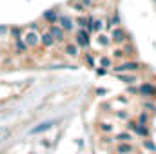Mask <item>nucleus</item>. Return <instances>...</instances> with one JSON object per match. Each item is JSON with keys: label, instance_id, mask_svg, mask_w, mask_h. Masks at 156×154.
Listing matches in <instances>:
<instances>
[{"label": "nucleus", "instance_id": "obj_15", "mask_svg": "<svg viewBox=\"0 0 156 154\" xmlns=\"http://www.w3.org/2000/svg\"><path fill=\"white\" fill-rule=\"evenodd\" d=\"M45 18H47V20H56V13H55V11H47V13H45Z\"/></svg>", "mask_w": 156, "mask_h": 154}, {"label": "nucleus", "instance_id": "obj_22", "mask_svg": "<svg viewBox=\"0 0 156 154\" xmlns=\"http://www.w3.org/2000/svg\"><path fill=\"white\" fill-rule=\"evenodd\" d=\"M102 129H104V131H111V125H109V123H104V127H102Z\"/></svg>", "mask_w": 156, "mask_h": 154}, {"label": "nucleus", "instance_id": "obj_18", "mask_svg": "<svg viewBox=\"0 0 156 154\" xmlns=\"http://www.w3.org/2000/svg\"><path fill=\"white\" fill-rule=\"evenodd\" d=\"M102 65H104V67H109V65H111V60H109V58H102Z\"/></svg>", "mask_w": 156, "mask_h": 154}, {"label": "nucleus", "instance_id": "obj_21", "mask_svg": "<svg viewBox=\"0 0 156 154\" xmlns=\"http://www.w3.org/2000/svg\"><path fill=\"white\" fill-rule=\"evenodd\" d=\"M144 107H145V109H151V111H154V109H156L154 105H153V103H149V102H147V103H145Z\"/></svg>", "mask_w": 156, "mask_h": 154}, {"label": "nucleus", "instance_id": "obj_5", "mask_svg": "<svg viewBox=\"0 0 156 154\" xmlns=\"http://www.w3.org/2000/svg\"><path fill=\"white\" fill-rule=\"evenodd\" d=\"M113 40L118 42V44H120V42H123V40H125V31H123V29H120V27L113 29Z\"/></svg>", "mask_w": 156, "mask_h": 154}, {"label": "nucleus", "instance_id": "obj_2", "mask_svg": "<svg viewBox=\"0 0 156 154\" xmlns=\"http://www.w3.org/2000/svg\"><path fill=\"white\" fill-rule=\"evenodd\" d=\"M140 69V64L138 62H125V64H120L115 67V73H125V71H138Z\"/></svg>", "mask_w": 156, "mask_h": 154}, {"label": "nucleus", "instance_id": "obj_10", "mask_svg": "<svg viewBox=\"0 0 156 154\" xmlns=\"http://www.w3.org/2000/svg\"><path fill=\"white\" fill-rule=\"evenodd\" d=\"M60 22H62V27H64V29H71V27H73L71 18H67V16H62V18H60Z\"/></svg>", "mask_w": 156, "mask_h": 154}, {"label": "nucleus", "instance_id": "obj_1", "mask_svg": "<svg viewBox=\"0 0 156 154\" xmlns=\"http://www.w3.org/2000/svg\"><path fill=\"white\" fill-rule=\"evenodd\" d=\"M138 93L144 98H154L156 96V85H153V83H142L140 89H138Z\"/></svg>", "mask_w": 156, "mask_h": 154}, {"label": "nucleus", "instance_id": "obj_4", "mask_svg": "<svg viewBox=\"0 0 156 154\" xmlns=\"http://www.w3.org/2000/svg\"><path fill=\"white\" fill-rule=\"evenodd\" d=\"M118 154H131L134 149H133V145H131V142H125V143H120L118 145Z\"/></svg>", "mask_w": 156, "mask_h": 154}, {"label": "nucleus", "instance_id": "obj_7", "mask_svg": "<svg viewBox=\"0 0 156 154\" xmlns=\"http://www.w3.org/2000/svg\"><path fill=\"white\" fill-rule=\"evenodd\" d=\"M51 37H53L55 40H58V42H60V40L64 38V31H62L60 27H51Z\"/></svg>", "mask_w": 156, "mask_h": 154}, {"label": "nucleus", "instance_id": "obj_13", "mask_svg": "<svg viewBox=\"0 0 156 154\" xmlns=\"http://www.w3.org/2000/svg\"><path fill=\"white\" fill-rule=\"evenodd\" d=\"M120 80H122L123 83H134V82H136L134 76H127V75H120Z\"/></svg>", "mask_w": 156, "mask_h": 154}, {"label": "nucleus", "instance_id": "obj_23", "mask_svg": "<svg viewBox=\"0 0 156 154\" xmlns=\"http://www.w3.org/2000/svg\"><path fill=\"white\" fill-rule=\"evenodd\" d=\"M140 154H142V152H140Z\"/></svg>", "mask_w": 156, "mask_h": 154}, {"label": "nucleus", "instance_id": "obj_3", "mask_svg": "<svg viewBox=\"0 0 156 154\" xmlns=\"http://www.w3.org/2000/svg\"><path fill=\"white\" fill-rule=\"evenodd\" d=\"M55 125V121H44V123H40L38 127H35V129H31V134H38V132H44V131H47V129H51Z\"/></svg>", "mask_w": 156, "mask_h": 154}, {"label": "nucleus", "instance_id": "obj_8", "mask_svg": "<svg viewBox=\"0 0 156 154\" xmlns=\"http://www.w3.org/2000/svg\"><path fill=\"white\" fill-rule=\"evenodd\" d=\"M78 44H82V45H87L89 44V35L85 31H80L78 33Z\"/></svg>", "mask_w": 156, "mask_h": 154}, {"label": "nucleus", "instance_id": "obj_17", "mask_svg": "<svg viewBox=\"0 0 156 154\" xmlns=\"http://www.w3.org/2000/svg\"><path fill=\"white\" fill-rule=\"evenodd\" d=\"M147 120H149V118H147V114H140V121H138V123L145 125V123H147Z\"/></svg>", "mask_w": 156, "mask_h": 154}, {"label": "nucleus", "instance_id": "obj_16", "mask_svg": "<svg viewBox=\"0 0 156 154\" xmlns=\"http://www.w3.org/2000/svg\"><path fill=\"white\" fill-rule=\"evenodd\" d=\"M67 53H69V54H73V56H75V54H78V53H76V47H75V45H69V47H67Z\"/></svg>", "mask_w": 156, "mask_h": 154}, {"label": "nucleus", "instance_id": "obj_6", "mask_svg": "<svg viewBox=\"0 0 156 154\" xmlns=\"http://www.w3.org/2000/svg\"><path fill=\"white\" fill-rule=\"evenodd\" d=\"M26 44H27V45H35V44H38V35H37L35 31H29L27 37H26Z\"/></svg>", "mask_w": 156, "mask_h": 154}, {"label": "nucleus", "instance_id": "obj_11", "mask_svg": "<svg viewBox=\"0 0 156 154\" xmlns=\"http://www.w3.org/2000/svg\"><path fill=\"white\" fill-rule=\"evenodd\" d=\"M9 134H11V131H9V129H5V127H0V142L7 140V138H9Z\"/></svg>", "mask_w": 156, "mask_h": 154}, {"label": "nucleus", "instance_id": "obj_19", "mask_svg": "<svg viewBox=\"0 0 156 154\" xmlns=\"http://www.w3.org/2000/svg\"><path fill=\"white\" fill-rule=\"evenodd\" d=\"M115 56H116V58L123 56V51H122V49H116V51H115Z\"/></svg>", "mask_w": 156, "mask_h": 154}, {"label": "nucleus", "instance_id": "obj_12", "mask_svg": "<svg viewBox=\"0 0 156 154\" xmlns=\"http://www.w3.org/2000/svg\"><path fill=\"white\" fill-rule=\"evenodd\" d=\"M144 145H145V149L147 151H151V152H156V145L151 142V140H144Z\"/></svg>", "mask_w": 156, "mask_h": 154}, {"label": "nucleus", "instance_id": "obj_14", "mask_svg": "<svg viewBox=\"0 0 156 154\" xmlns=\"http://www.w3.org/2000/svg\"><path fill=\"white\" fill-rule=\"evenodd\" d=\"M42 42H44L45 45H53L55 38H53V37H51V33H49V35H44V37H42Z\"/></svg>", "mask_w": 156, "mask_h": 154}, {"label": "nucleus", "instance_id": "obj_20", "mask_svg": "<svg viewBox=\"0 0 156 154\" xmlns=\"http://www.w3.org/2000/svg\"><path fill=\"white\" fill-rule=\"evenodd\" d=\"M16 47H18V51H24V49H26V45H24V44H22L20 40H18V44H16Z\"/></svg>", "mask_w": 156, "mask_h": 154}, {"label": "nucleus", "instance_id": "obj_9", "mask_svg": "<svg viewBox=\"0 0 156 154\" xmlns=\"http://www.w3.org/2000/svg\"><path fill=\"white\" fill-rule=\"evenodd\" d=\"M116 140L120 142V143H125V142H131V140H133V136H131L129 132H120V134L116 136Z\"/></svg>", "mask_w": 156, "mask_h": 154}, {"label": "nucleus", "instance_id": "obj_24", "mask_svg": "<svg viewBox=\"0 0 156 154\" xmlns=\"http://www.w3.org/2000/svg\"><path fill=\"white\" fill-rule=\"evenodd\" d=\"M154 2H156V0H154Z\"/></svg>", "mask_w": 156, "mask_h": 154}]
</instances>
